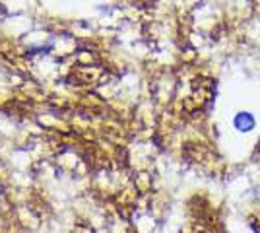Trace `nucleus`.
Returning a JSON list of instances; mask_svg holds the SVG:
<instances>
[{"instance_id": "nucleus-1", "label": "nucleus", "mask_w": 260, "mask_h": 233, "mask_svg": "<svg viewBox=\"0 0 260 233\" xmlns=\"http://www.w3.org/2000/svg\"><path fill=\"white\" fill-rule=\"evenodd\" d=\"M233 126L237 132H252L256 128V117L250 111H239L235 117H233Z\"/></svg>"}]
</instances>
